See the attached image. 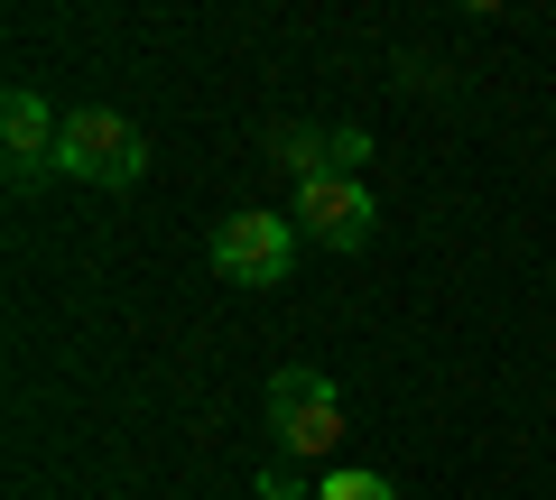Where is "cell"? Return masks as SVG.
<instances>
[{
  "label": "cell",
  "mask_w": 556,
  "mask_h": 500,
  "mask_svg": "<svg viewBox=\"0 0 556 500\" xmlns=\"http://www.w3.org/2000/svg\"><path fill=\"white\" fill-rule=\"evenodd\" d=\"M269 445H278V463H306V454L343 445V389L316 361H278L269 371Z\"/></svg>",
  "instance_id": "obj_1"
},
{
  "label": "cell",
  "mask_w": 556,
  "mask_h": 500,
  "mask_svg": "<svg viewBox=\"0 0 556 500\" xmlns=\"http://www.w3.org/2000/svg\"><path fill=\"white\" fill-rule=\"evenodd\" d=\"M56 177L75 185H102V195H130L139 177H149V140H139V120L121 112H65V140H56Z\"/></svg>",
  "instance_id": "obj_2"
},
{
  "label": "cell",
  "mask_w": 556,
  "mask_h": 500,
  "mask_svg": "<svg viewBox=\"0 0 556 500\" xmlns=\"http://www.w3.org/2000/svg\"><path fill=\"white\" fill-rule=\"evenodd\" d=\"M298 214H278V204H241V214H223L214 222V251L204 260L223 269L232 287H278L288 269H298Z\"/></svg>",
  "instance_id": "obj_3"
},
{
  "label": "cell",
  "mask_w": 556,
  "mask_h": 500,
  "mask_svg": "<svg viewBox=\"0 0 556 500\" xmlns=\"http://www.w3.org/2000/svg\"><path fill=\"white\" fill-rule=\"evenodd\" d=\"M288 214H298V232L325 241V251H371V232H380L362 177H316V185H298V195H288Z\"/></svg>",
  "instance_id": "obj_4"
},
{
  "label": "cell",
  "mask_w": 556,
  "mask_h": 500,
  "mask_svg": "<svg viewBox=\"0 0 556 500\" xmlns=\"http://www.w3.org/2000/svg\"><path fill=\"white\" fill-rule=\"evenodd\" d=\"M56 140H65V120L47 112L28 84H10V93H0V149H10V185H20V195L56 177Z\"/></svg>",
  "instance_id": "obj_5"
},
{
  "label": "cell",
  "mask_w": 556,
  "mask_h": 500,
  "mask_svg": "<svg viewBox=\"0 0 556 500\" xmlns=\"http://www.w3.org/2000/svg\"><path fill=\"white\" fill-rule=\"evenodd\" d=\"M269 158H278V177H288V185H316V177H334V130H316V120H278V130H269Z\"/></svg>",
  "instance_id": "obj_6"
},
{
  "label": "cell",
  "mask_w": 556,
  "mask_h": 500,
  "mask_svg": "<svg viewBox=\"0 0 556 500\" xmlns=\"http://www.w3.org/2000/svg\"><path fill=\"white\" fill-rule=\"evenodd\" d=\"M316 500H399V482H390V473H362V463H343V473L316 482Z\"/></svg>",
  "instance_id": "obj_7"
},
{
  "label": "cell",
  "mask_w": 556,
  "mask_h": 500,
  "mask_svg": "<svg viewBox=\"0 0 556 500\" xmlns=\"http://www.w3.org/2000/svg\"><path fill=\"white\" fill-rule=\"evenodd\" d=\"M371 167V130H334V177H362Z\"/></svg>",
  "instance_id": "obj_8"
},
{
  "label": "cell",
  "mask_w": 556,
  "mask_h": 500,
  "mask_svg": "<svg viewBox=\"0 0 556 500\" xmlns=\"http://www.w3.org/2000/svg\"><path fill=\"white\" fill-rule=\"evenodd\" d=\"M251 500H316V482H298L288 473V463H269V473H260V491Z\"/></svg>",
  "instance_id": "obj_9"
}]
</instances>
